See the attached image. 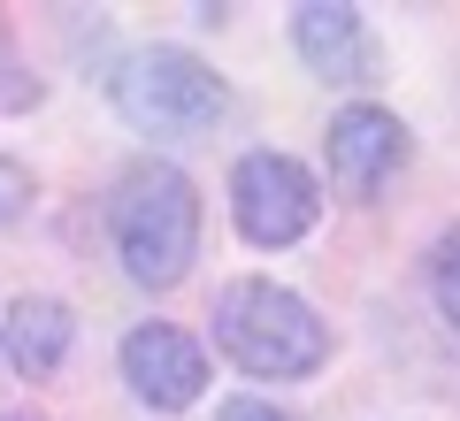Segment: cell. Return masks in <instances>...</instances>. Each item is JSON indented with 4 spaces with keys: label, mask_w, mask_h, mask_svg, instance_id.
I'll list each match as a JSON object with an SVG mask.
<instances>
[{
    "label": "cell",
    "mask_w": 460,
    "mask_h": 421,
    "mask_svg": "<svg viewBox=\"0 0 460 421\" xmlns=\"http://www.w3.org/2000/svg\"><path fill=\"white\" fill-rule=\"evenodd\" d=\"M108 238L138 292H177L199 260V184L177 162H131L108 199Z\"/></svg>",
    "instance_id": "obj_1"
},
{
    "label": "cell",
    "mask_w": 460,
    "mask_h": 421,
    "mask_svg": "<svg viewBox=\"0 0 460 421\" xmlns=\"http://www.w3.org/2000/svg\"><path fill=\"white\" fill-rule=\"evenodd\" d=\"M215 353L253 383H299L330 360V322L277 276H238L215 292Z\"/></svg>",
    "instance_id": "obj_2"
},
{
    "label": "cell",
    "mask_w": 460,
    "mask_h": 421,
    "mask_svg": "<svg viewBox=\"0 0 460 421\" xmlns=\"http://www.w3.org/2000/svg\"><path fill=\"white\" fill-rule=\"evenodd\" d=\"M108 100L115 115L146 138H199V130L223 123L230 92L192 47H131L108 69Z\"/></svg>",
    "instance_id": "obj_3"
},
{
    "label": "cell",
    "mask_w": 460,
    "mask_h": 421,
    "mask_svg": "<svg viewBox=\"0 0 460 421\" xmlns=\"http://www.w3.org/2000/svg\"><path fill=\"white\" fill-rule=\"evenodd\" d=\"M314 215H323V184H314L307 162L261 146V153H246V162L230 169V223H238L246 245L284 253V245H299L314 230Z\"/></svg>",
    "instance_id": "obj_4"
},
{
    "label": "cell",
    "mask_w": 460,
    "mask_h": 421,
    "mask_svg": "<svg viewBox=\"0 0 460 421\" xmlns=\"http://www.w3.org/2000/svg\"><path fill=\"white\" fill-rule=\"evenodd\" d=\"M115 368H123L131 399L154 406V414H184V406L208 399V345H199L192 329H177V322H138V329H123Z\"/></svg>",
    "instance_id": "obj_5"
},
{
    "label": "cell",
    "mask_w": 460,
    "mask_h": 421,
    "mask_svg": "<svg viewBox=\"0 0 460 421\" xmlns=\"http://www.w3.org/2000/svg\"><path fill=\"white\" fill-rule=\"evenodd\" d=\"M323 153H330V184H338L345 199H376L384 184H392L399 169H407L414 130L399 123L392 108H376V100H353V108H338V115H330Z\"/></svg>",
    "instance_id": "obj_6"
},
{
    "label": "cell",
    "mask_w": 460,
    "mask_h": 421,
    "mask_svg": "<svg viewBox=\"0 0 460 421\" xmlns=\"http://www.w3.org/2000/svg\"><path fill=\"white\" fill-rule=\"evenodd\" d=\"M292 47H299V62H307L323 84H376L368 16L345 8V0H307V8H292Z\"/></svg>",
    "instance_id": "obj_7"
},
{
    "label": "cell",
    "mask_w": 460,
    "mask_h": 421,
    "mask_svg": "<svg viewBox=\"0 0 460 421\" xmlns=\"http://www.w3.org/2000/svg\"><path fill=\"white\" fill-rule=\"evenodd\" d=\"M69 338H77V314L54 292H23L16 307H8V322H0V345H8V360H16L23 383H47L69 360Z\"/></svg>",
    "instance_id": "obj_8"
},
{
    "label": "cell",
    "mask_w": 460,
    "mask_h": 421,
    "mask_svg": "<svg viewBox=\"0 0 460 421\" xmlns=\"http://www.w3.org/2000/svg\"><path fill=\"white\" fill-rule=\"evenodd\" d=\"M39 100H47V84H39L31 69L16 62V47L0 39V115H23V108H39Z\"/></svg>",
    "instance_id": "obj_9"
},
{
    "label": "cell",
    "mask_w": 460,
    "mask_h": 421,
    "mask_svg": "<svg viewBox=\"0 0 460 421\" xmlns=\"http://www.w3.org/2000/svg\"><path fill=\"white\" fill-rule=\"evenodd\" d=\"M31 192H39V184H31V169H23L16 153H0V223H16V215L31 207Z\"/></svg>",
    "instance_id": "obj_10"
},
{
    "label": "cell",
    "mask_w": 460,
    "mask_h": 421,
    "mask_svg": "<svg viewBox=\"0 0 460 421\" xmlns=\"http://www.w3.org/2000/svg\"><path fill=\"white\" fill-rule=\"evenodd\" d=\"M215 421H299V414H284L277 399H223V406H215Z\"/></svg>",
    "instance_id": "obj_11"
},
{
    "label": "cell",
    "mask_w": 460,
    "mask_h": 421,
    "mask_svg": "<svg viewBox=\"0 0 460 421\" xmlns=\"http://www.w3.org/2000/svg\"><path fill=\"white\" fill-rule=\"evenodd\" d=\"M429 260H438V284H453V292H460V223L429 245Z\"/></svg>",
    "instance_id": "obj_12"
},
{
    "label": "cell",
    "mask_w": 460,
    "mask_h": 421,
    "mask_svg": "<svg viewBox=\"0 0 460 421\" xmlns=\"http://www.w3.org/2000/svg\"><path fill=\"white\" fill-rule=\"evenodd\" d=\"M438 307H445V322H453V338H460V292L453 284H438Z\"/></svg>",
    "instance_id": "obj_13"
},
{
    "label": "cell",
    "mask_w": 460,
    "mask_h": 421,
    "mask_svg": "<svg viewBox=\"0 0 460 421\" xmlns=\"http://www.w3.org/2000/svg\"><path fill=\"white\" fill-rule=\"evenodd\" d=\"M0 421H47V414H31V406H8V414H0Z\"/></svg>",
    "instance_id": "obj_14"
}]
</instances>
